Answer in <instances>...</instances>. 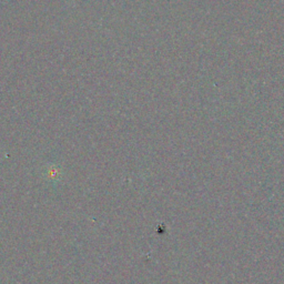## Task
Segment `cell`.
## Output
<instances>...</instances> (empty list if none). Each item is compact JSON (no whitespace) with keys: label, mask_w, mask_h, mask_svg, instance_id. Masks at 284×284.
I'll list each match as a JSON object with an SVG mask.
<instances>
[{"label":"cell","mask_w":284,"mask_h":284,"mask_svg":"<svg viewBox=\"0 0 284 284\" xmlns=\"http://www.w3.org/2000/svg\"><path fill=\"white\" fill-rule=\"evenodd\" d=\"M44 175L50 183H58L60 182L61 177H63V171L56 163L49 162L45 166Z\"/></svg>","instance_id":"1"}]
</instances>
